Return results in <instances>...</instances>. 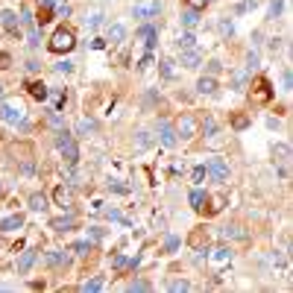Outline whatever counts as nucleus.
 Listing matches in <instances>:
<instances>
[{"mask_svg": "<svg viewBox=\"0 0 293 293\" xmlns=\"http://www.w3.org/2000/svg\"><path fill=\"white\" fill-rule=\"evenodd\" d=\"M9 62H12V56L9 53H0V67H9Z\"/></svg>", "mask_w": 293, "mask_h": 293, "instance_id": "obj_50", "label": "nucleus"}, {"mask_svg": "<svg viewBox=\"0 0 293 293\" xmlns=\"http://www.w3.org/2000/svg\"><path fill=\"white\" fill-rule=\"evenodd\" d=\"M220 70V62H208V76H214Z\"/></svg>", "mask_w": 293, "mask_h": 293, "instance_id": "obj_51", "label": "nucleus"}, {"mask_svg": "<svg viewBox=\"0 0 293 293\" xmlns=\"http://www.w3.org/2000/svg\"><path fill=\"white\" fill-rule=\"evenodd\" d=\"M30 208H33V211H47V196L44 194H33L30 196Z\"/></svg>", "mask_w": 293, "mask_h": 293, "instance_id": "obj_23", "label": "nucleus"}, {"mask_svg": "<svg viewBox=\"0 0 293 293\" xmlns=\"http://www.w3.org/2000/svg\"><path fill=\"white\" fill-rule=\"evenodd\" d=\"M44 258H47V264H53V267H59V264H67V255H65V252H59V249L47 252Z\"/></svg>", "mask_w": 293, "mask_h": 293, "instance_id": "obj_26", "label": "nucleus"}, {"mask_svg": "<svg viewBox=\"0 0 293 293\" xmlns=\"http://www.w3.org/2000/svg\"><path fill=\"white\" fill-rule=\"evenodd\" d=\"M100 24H103V15H91V18H88V27H91V30H97Z\"/></svg>", "mask_w": 293, "mask_h": 293, "instance_id": "obj_48", "label": "nucleus"}, {"mask_svg": "<svg viewBox=\"0 0 293 293\" xmlns=\"http://www.w3.org/2000/svg\"><path fill=\"white\" fill-rule=\"evenodd\" d=\"M73 44H76V35H73L70 27H59L56 33L50 35V41H47L50 53H70V50H73Z\"/></svg>", "mask_w": 293, "mask_h": 293, "instance_id": "obj_1", "label": "nucleus"}, {"mask_svg": "<svg viewBox=\"0 0 293 293\" xmlns=\"http://www.w3.org/2000/svg\"><path fill=\"white\" fill-rule=\"evenodd\" d=\"M123 38H126V27H123V24H112V27H109V41H112V44H120Z\"/></svg>", "mask_w": 293, "mask_h": 293, "instance_id": "obj_16", "label": "nucleus"}, {"mask_svg": "<svg viewBox=\"0 0 293 293\" xmlns=\"http://www.w3.org/2000/svg\"><path fill=\"white\" fill-rule=\"evenodd\" d=\"M159 12H162V3H159V0H138V3L132 6V15L141 18V21L159 18Z\"/></svg>", "mask_w": 293, "mask_h": 293, "instance_id": "obj_4", "label": "nucleus"}, {"mask_svg": "<svg viewBox=\"0 0 293 293\" xmlns=\"http://www.w3.org/2000/svg\"><path fill=\"white\" fill-rule=\"evenodd\" d=\"M162 76H167V79H173V76H176V67H173L170 59H162Z\"/></svg>", "mask_w": 293, "mask_h": 293, "instance_id": "obj_32", "label": "nucleus"}, {"mask_svg": "<svg viewBox=\"0 0 293 293\" xmlns=\"http://www.w3.org/2000/svg\"><path fill=\"white\" fill-rule=\"evenodd\" d=\"M103 285H106V282L97 276V279H88V282H82V285H79V291H85V293H88V291H103Z\"/></svg>", "mask_w": 293, "mask_h": 293, "instance_id": "obj_28", "label": "nucleus"}, {"mask_svg": "<svg viewBox=\"0 0 293 293\" xmlns=\"http://www.w3.org/2000/svg\"><path fill=\"white\" fill-rule=\"evenodd\" d=\"M0 97H3V85H0Z\"/></svg>", "mask_w": 293, "mask_h": 293, "instance_id": "obj_53", "label": "nucleus"}, {"mask_svg": "<svg viewBox=\"0 0 293 293\" xmlns=\"http://www.w3.org/2000/svg\"><path fill=\"white\" fill-rule=\"evenodd\" d=\"M270 97H273L270 79H267V76H255V79H252V100H255V103H267Z\"/></svg>", "mask_w": 293, "mask_h": 293, "instance_id": "obj_6", "label": "nucleus"}, {"mask_svg": "<svg viewBox=\"0 0 293 293\" xmlns=\"http://www.w3.org/2000/svg\"><path fill=\"white\" fill-rule=\"evenodd\" d=\"M282 6H285L282 0H270V18H273V21H276V18L282 15Z\"/></svg>", "mask_w": 293, "mask_h": 293, "instance_id": "obj_36", "label": "nucleus"}, {"mask_svg": "<svg viewBox=\"0 0 293 293\" xmlns=\"http://www.w3.org/2000/svg\"><path fill=\"white\" fill-rule=\"evenodd\" d=\"M194 44H196L194 33H182V35H179V41H176V47H179V50H191Z\"/></svg>", "mask_w": 293, "mask_h": 293, "instance_id": "obj_25", "label": "nucleus"}, {"mask_svg": "<svg viewBox=\"0 0 293 293\" xmlns=\"http://www.w3.org/2000/svg\"><path fill=\"white\" fill-rule=\"evenodd\" d=\"M182 65L188 67V70H196V67L202 65V56H199V50H182Z\"/></svg>", "mask_w": 293, "mask_h": 293, "instance_id": "obj_10", "label": "nucleus"}, {"mask_svg": "<svg viewBox=\"0 0 293 293\" xmlns=\"http://www.w3.org/2000/svg\"><path fill=\"white\" fill-rule=\"evenodd\" d=\"M246 67L252 70V67H258V53L255 50H249V56H246Z\"/></svg>", "mask_w": 293, "mask_h": 293, "instance_id": "obj_43", "label": "nucleus"}, {"mask_svg": "<svg viewBox=\"0 0 293 293\" xmlns=\"http://www.w3.org/2000/svg\"><path fill=\"white\" fill-rule=\"evenodd\" d=\"M188 199H191V208H194V211H202V208H205V202H208V194H205L202 188H194Z\"/></svg>", "mask_w": 293, "mask_h": 293, "instance_id": "obj_13", "label": "nucleus"}, {"mask_svg": "<svg viewBox=\"0 0 293 293\" xmlns=\"http://www.w3.org/2000/svg\"><path fill=\"white\" fill-rule=\"evenodd\" d=\"M223 237H226V240H229V237H237V240H243V237H246V232H243L240 226H226V229H223Z\"/></svg>", "mask_w": 293, "mask_h": 293, "instance_id": "obj_29", "label": "nucleus"}, {"mask_svg": "<svg viewBox=\"0 0 293 293\" xmlns=\"http://www.w3.org/2000/svg\"><path fill=\"white\" fill-rule=\"evenodd\" d=\"M35 255H38L35 249H27V252H24V255L18 258V273H27V270H30V267L35 264Z\"/></svg>", "mask_w": 293, "mask_h": 293, "instance_id": "obj_15", "label": "nucleus"}, {"mask_svg": "<svg viewBox=\"0 0 293 293\" xmlns=\"http://www.w3.org/2000/svg\"><path fill=\"white\" fill-rule=\"evenodd\" d=\"M73 252L88 255V252H91V240H79V243H73Z\"/></svg>", "mask_w": 293, "mask_h": 293, "instance_id": "obj_35", "label": "nucleus"}, {"mask_svg": "<svg viewBox=\"0 0 293 293\" xmlns=\"http://www.w3.org/2000/svg\"><path fill=\"white\" fill-rule=\"evenodd\" d=\"M73 223H76L73 217H59V220H53L50 226L56 229V232H67V229H73Z\"/></svg>", "mask_w": 293, "mask_h": 293, "instance_id": "obj_27", "label": "nucleus"}, {"mask_svg": "<svg viewBox=\"0 0 293 293\" xmlns=\"http://www.w3.org/2000/svg\"><path fill=\"white\" fill-rule=\"evenodd\" d=\"M94 129H97V126H94V120H88V117H82V120L76 123V132H79V135H88V132H94Z\"/></svg>", "mask_w": 293, "mask_h": 293, "instance_id": "obj_31", "label": "nucleus"}, {"mask_svg": "<svg viewBox=\"0 0 293 293\" xmlns=\"http://www.w3.org/2000/svg\"><path fill=\"white\" fill-rule=\"evenodd\" d=\"M0 21H3V27H6V33H9V35L21 33V21H18V15H15L12 9H6V12L0 15Z\"/></svg>", "mask_w": 293, "mask_h": 293, "instance_id": "obj_9", "label": "nucleus"}, {"mask_svg": "<svg viewBox=\"0 0 293 293\" xmlns=\"http://www.w3.org/2000/svg\"><path fill=\"white\" fill-rule=\"evenodd\" d=\"M167 288H170V291H173V293L191 291V285H188V282H185V279H182V282H170V285H167Z\"/></svg>", "mask_w": 293, "mask_h": 293, "instance_id": "obj_38", "label": "nucleus"}, {"mask_svg": "<svg viewBox=\"0 0 293 293\" xmlns=\"http://www.w3.org/2000/svg\"><path fill=\"white\" fill-rule=\"evenodd\" d=\"M220 33H223V35H232V33H234V27H232V21H229V18H223V21H220Z\"/></svg>", "mask_w": 293, "mask_h": 293, "instance_id": "obj_42", "label": "nucleus"}, {"mask_svg": "<svg viewBox=\"0 0 293 293\" xmlns=\"http://www.w3.org/2000/svg\"><path fill=\"white\" fill-rule=\"evenodd\" d=\"M56 70H59V73H70V70H73V62H59V65H56Z\"/></svg>", "mask_w": 293, "mask_h": 293, "instance_id": "obj_46", "label": "nucleus"}, {"mask_svg": "<svg viewBox=\"0 0 293 293\" xmlns=\"http://www.w3.org/2000/svg\"><path fill=\"white\" fill-rule=\"evenodd\" d=\"M56 147H59V153L65 156L67 164H76V162H79V147H76V141H73L67 132H59V138H56Z\"/></svg>", "mask_w": 293, "mask_h": 293, "instance_id": "obj_2", "label": "nucleus"}, {"mask_svg": "<svg viewBox=\"0 0 293 293\" xmlns=\"http://www.w3.org/2000/svg\"><path fill=\"white\" fill-rule=\"evenodd\" d=\"M185 3H188L191 9H205V3H208V0H185Z\"/></svg>", "mask_w": 293, "mask_h": 293, "instance_id": "obj_49", "label": "nucleus"}, {"mask_svg": "<svg viewBox=\"0 0 293 293\" xmlns=\"http://www.w3.org/2000/svg\"><path fill=\"white\" fill-rule=\"evenodd\" d=\"M249 126V115H243V112H237L234 117H232V129H237V132H243Z\"/></svg>", "mask_w": 293, "mask_h": 293, "instance_id": "obj_22", "label": "nucleus"}, {"mask_svg": "<svg viewBox=\"0 0 293 293\" xmlns=\"http://www.w3.org/2000/svg\"><path fill=\"white\" fill-rule=\"evenodd\" d=\"M211 261H214V264H229V261H232V249L217 246V249H214V255H211Z\"/></svg>", "mask_w": 293, "mask_h": 293, "instance_id": "obj_20", "label": "nucleus"}, {"mask_svg": "<svg viewBox=\"0 0 293 293\" xmlns=\"http://www.w3.org/2000/svg\"><path fill=\"white\" fill-rule=\"evenodd\" d=\"M196 129H199V120H196L194 115H182V117H179V126H176V135H182V138H194Z\"/></svg>", "mask_w": 293, "mask_h": 293, "instance_id": "obj_7", "label": "nucleus"}, {"mask_svg": "<svg viewBox=\"0 0 293 293\" xmlns=\"http://www.w3.org/2000/svg\"><path fill=\"white\" fill-rule=\"evenodd\" d=\"M147 147H153L150 132H138V135H135V150H147Z\"/></svg>", "mask_w": 293, "mask_h": 293, "instance_id": "obj_24", "label": "nucleus"}, {"mask_svg": "<svg viewBox=\"0 0 293 293\" xmlns=\"http://www.w3.org/2000/svg\"><path fill=\"white\" fill-rule=\"evenodd\" d=\"M21 226H24V217H21V214H12V217H6V220L0 223L3 232H18Z\"/></svg>", "mask_w": 293, "mask_h": 293, "instance_id": "obj_17", "label": "nucleus"}, {"mask_svg": "<svg viewBox=\"0 0 293 293\" xmlns=\"http://www.w3.org/2000/svg\"><path fill=\"white\" fill-rule=\"evenodd\" d=\"M232 88L234 91H243L246 88V70H234L232 73Z\"/></svg>", "mask_w": 293, "mask_h": 293, "instance_id": "obj_21", "label": "nucleus"}, {"mask_svg": "<svg viewBox=\"0 0 293 293\" xmlns=\"http://www.w3.org/2000/svg\"><path fill=\"white\" fill-rule=\"evenodd\" d=\"M205 176H208V173H205V167H202V164H199V167H194V170H191V179H194L196 185H199V182H205Z\"/></svg>", "mask_w": 293, "mask_h": 293, "instance_id": "obj_34", "label": "nucleus"}, {"mask_svg": "<svg viewBox=\"0 0 293 293\" xmlns=\"http://www.w3.org/2000/svg\"><path fill=\"white\" fill-rule=\"evenodd\" d=\"M47 120H50V126H56V129H62V132H65V120H62V117L56 115V109L50 112V117H47Z\"/></svg>", "mask_w": 293, "mask_h": 293, "instance_id": "obj_37", "label": "nucleus"}, {"mask_svg": "<svg viewBox=\"0 0 293 293\" xmlns=\"http://www.w3.org/2000/svg\"><path fill=\"white\" fill-rule=\"evenodd\" d=\"M205 173L217 182V185H226L229 182V164L223 159H211V162L205 164Z\"/></svg>", "mask_w": 293, "mask_h": 293, "instance_id": "obj_5", "label": "nucleus"}, {"mask_svg": "<svg viewBox=\"0 0 293 293\" xmlns=\"http://www.w3.org/2000/svg\"><path fill=\"white\" fill-rule=\"evenodd\" d=\"M191 246H194V249H202V226L191 234Z\"/></svg>", "mask_w": 293, "mask_h": 293, "instance_id": "obj_40", "label": "nucleus"}, {"mask_svg": "<svg viewBox=\"0 0 293 293\" xmlns=\"http://www.w3.org/2000/svg\"><path fill=\"white\" fill-rule=\"evenodd\" d=\"M27 88H30V94H33L35 100H47V94H50V91H47V85H44V82H30V85H27Z\"/></svg>", "mask_w": 293, "mask_h": 293, "instance_id": "obj_19", "label": "nucleus"}, {"mask_svg": "<svg viewBox=\"0 0 293 293\" xmlns=\"http://www.w3.org/2000/svg\"><path fill=\"white\" fill-rule=\"evenodd\" d=\"M156 132H159V141H162L164 147H176V144H179V135H176V129H173L167 120H159Z\"/></svg>", "mask_w": 293, "mask_h": 293, "instance_id": "obj_8", "label": "nucleus"}, {"mask_svg": "<svg viewBox=\"0 0 293 293\" xmlns=\"http://www.w3.org/2000/svg\"><path fill=\"white\" fill-rule=\"evenodd\" d=\"M202 132H205V135H214V132H217V120H214V117H205V123H202Z\"/></svg>", "mask_w": 293, "mask_h": 293, "instance_id": "obj_39", "label": "nucleus"}, {"mask_svg": "<svg viewBox=\"0 0 293 293\" xmlns=\"http://www.w3.org/2000/svg\"><path fill=\"white\" fill-rule=\"evenodd\" d=\"M129 264H135V261H129L126 255H115V258H112V267H115V270H123V267H129Z\"/></svg>", "mask_w": 293, "mask_h": 293, "instance_id": "obj_33", "label": "nucleus"}, {"mask_svg": "<svg viewBox=\"0 0 293 293\" xmlns=\"http://www.w3.org/2000/svg\"><path fill=\"white\" fill-rule=\"evenodd\" d=\"M67 0H41V9H53V6H62Z\"/></svg>", "mask_w": 293, "mask_h": 293, "instance_id": "obj_47", "label": "nucleus"}, {"mask_svg": "<svg viewBox=\"0 0 293 293\" xmlns=\"http://www.w3.org/2000/svg\"><path fill=\"white\" fill-rule=\"evenodd\" d=\"M196 91H199V94H214V91H217V79H214V76H202V79L196 82Z\"/></svg>", "mask_w": 293, "mask_h": 293, "instance_id": "obj_14", "label": "nucleus"}, {"mask_svg": "<svg viewBox=\"0 0 293 293\" xmlns=\"http://www.w3.org/2000/svg\"><path fill=\"white\" fill-rule=\"evenodd\" d=\"M273 156H279V162H288L291 159V147L288 144H276L273 147Z\"/></svg>", "mask_w": 293, "mask_h": 293, "instance_id": "obj_30", "label": "nucleus"}, {"mask_svg": "<svg viewBox=\"0 0 293 293\" xmlns=\"http://www.w3.org/2000/svg\"><path fill=\"white\" fill-rule=\"evenodd\" d=\"M129 291H150V282H144V279H135L129 285Z\"/></svg>", "mask_w": 293, "mask_h": 293, "instance_id": "obj_41", "label": "nucleus"}, {"mask_svg": "<svg viewBox=\"0 0 293 293\" xmlns=\"http://www.w3.org/2000/svg\"><path fill=\"white\" fill-rule=\"evenodd\" d=\"M53 196H56V205H59V208H70V191H65L62 185L53 191Z\"/></svg>", "mask_w": 293, "mask_h": 293, "instance_id": "obj_18", "label": "nucleus"}, {"mask_svg": "<svg viewBox=\"0 0 293 293\" xmlns=\"http://www.w3.org/2000/svg\"><path fill=\"white\" fill-rule=\"evenodd\" d=\"M150 65H153V56H150V53H147V56H144V59H141V65H138V67H150Z\"/></svg>", "mask_w": 293, "mask_h": 293, "instance_id": "obj_52", "label": "nucleus"}, {"mask_svg": "<svg viewBox=\"0 0 293 293\" xmlns=\"http://www.w3.org/2000/svg\"><path fill=\"white\" fill-rule=\"evenodd\" d=\"M196 24H199V9H191V6L182 9V27L185 30H194Z\"/></svg>", "mask_w": 293, "mask_h": 293, "instance_id": "obj_12", "label": "nucleus"}, {"mask_svg": "<svg viewBox=\"0 0 293 293\" xmlns=\"http://www.w3.org/2000/svg\"><path fill=\"white\" fill-rule=\"evenodd\" d=\"M164 249H167V252H176V249H179V237H167Z\"/></svg>", "mask_w": 293, "mask_h": 293, "instance_id": "obj_44", "label": "nucleus"}, {"mask_svg": "<svg viewBox=\"0 0 293 293\" xmlns=\"http://www.w3.org/2000/svg\"><path fill=\"white\" fill-rule=\"evenodd\" d=\"M282 85H285V91H291L293 88V79H291V70L285 67V76H282Z\"/></svg>", "mask_w": 293, "mask_h": 293, "instance_id": "obj_45", "label": "nucleus"}, {"mask_svg": "<svg viewBox=\"0 0 293 293\" xmlns=\"http://www.w3.org/2000/svg\"><path fill=\"white\" fill-rule=\"evenodd\" d=\"M24 117H27V112H24L21 103H3V106H0V120L18 126V123H24Z\"/></svg>", "mask_w": 293, "mask_h": 293, "instance_id": "obj_3", "label": "nucleus"}, {"mask_svg": "<svg viewBox=\"0 0 293 293\" xmlns=\"http://www.w3.org/2000/svg\"><path fill=\"white\" fill-rule=\"evenodd\" d=\"M138 38H144V44H147V47H156V41H159V30H156L153 24H147V27H141V30H138Z\"/></svg>", "mask_w": 293, "mask_h": 293, "instance_id": "obj_11", "label": "nucleus"}]
</instances>
